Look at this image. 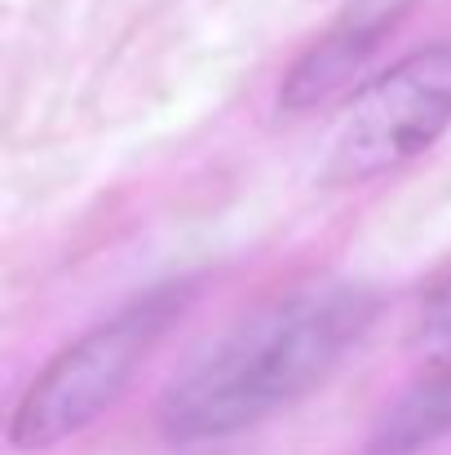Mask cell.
I'll use <instances>...</instances> for the list:
<instances>
[{"label": "cell", "instance_id": "obj_4", "mask_svg": "<svg viewBox=\"0 0 451 455\" xmlns=\"http://www.w3.org/2000/svg\"><path fill=\"white\" fill-rule=\"evenodd\" d=\"M407 9V0H358V9H350L297 67L279 93V102L288 111L318 107L327 98H336L372 58V49L381 44V36L394 27V18Z\"/></svg>", "mask_w": 451, "mask_h": 455}, {"label": "cell", "instance_id": "obj_3", "mask_svg": "<svg viewBox=\"0 0 451 455\" xmlns=\"http://www.w3.org/2000/svg\"><path fill=\"white\" fill-rule=\"evenodd\" d=\"M451 129V40L376 76L345 111L327 155V181L363 186L421 159Z\"/></svg>", "mask_w": 451, "mask_h": 455}, {"label": "cell", "instance_id": "obj_6", "mask_svg": "<svg viewBox=\"0 0 451 455\" xmlns=\"http://www.w3.org/2000/svg\"><path fill=\"white\" fill-rule=\"evenodd\" d=\"M412 345L434 363H451V279L425 301L416 331H412Z\"/></svg>", "mask_w": 451, "mask_h": 455}, {"label": "cell", "instance_id": "obj_1", "mask_svg": "<svg viewBox=\"0 0 451 455\" xmlns=\"http://www.w3.org/2000/svg\"><path fill=\"white\" fill-rule=\"evenodd\" d=\"M372 314L376 297L358 283H314L270 301L164 389L159 434L168 443H213L262 425L327 380Z\"/></svg>", "mask_w": 451, "mask_h": 455}, {"label": "cell", "instance_id": "obj_5", "mask_svg": "<svg viewBox=\"0 0 451 455\" xmlns=\"http://www.w3.org/2000/svg\"><path fill=\"white\" fill-rule=\"evenodd\" d=\"M451 434V363L407 389L372 434V455H416Z\"/></svg>", "mask_w": 451, "mask_h": 455}, {"label": "cell", "instance_id": "obj_2", "mask_svg": "<svg viewBox=\"0 0 451 455\" xmlns=\"http://www.w3.org/2000/svg\"><path fill=\"white\" fill-rule=\"evenodd\" d=\"M181 305H186L181 288H155L116 318L71 340L67 349H58L18 398L9 416V443L18 451H49L85 434L102 411L120 403V394L147 367L150 349L177 323Z\"/></svg>", "mask_w": 451, "mask_h": 455}]
</instances>
